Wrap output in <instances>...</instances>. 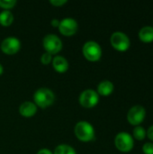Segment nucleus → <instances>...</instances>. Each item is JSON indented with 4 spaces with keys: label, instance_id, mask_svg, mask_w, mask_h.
I'll return each mask as SVG.
<instances>
[{
    "label": "nucleus",
    "instance_id": "4be33fe9",
    "mask_svg": "<svg viewBox=\"0 0 153 154\" xmlns=\"http://www.w3.org/2000/svg\"><path fill=\"white\" fill-rule=\"evenodd\" d=\"M147 136H148V138H149L151 141H152L153 142V125L149 127V129H148V131H147Z\"/></svg>",
    "mask_w": 153,
    "mask_h": 154
},
{
    "label": "nucleus",
    "instance_id": "9d476101",
    "mask_svg": "<svg viewBox=\"0 0 153 154\" xmlns=\"http://www.w3.org/2000/svg\"><path fill=\"white\" fill-rule=\"evenodd\" d=\"M78 28V22L71 17H67L62 19L60 22V25H59L60 32L65 36L74 35L77 32Z\"/></svg>",
    "mask_w": 153,
    "mask_h": 154
},
{
    "label": "nucleus",
    "instance_id": "393cba45",
    "mask_svg": "<svg viewBox=\"0 0 153 154\" xmlns=\"http://www.w3.org/2000/svg\"><path fill=\"white\" fill-rule=\"evenodd\" d=\"M3 71H4V68H3V66H2V64L0 63V75L3 73Z\"/></svg>",
    "mask_w": 153,
    "mask_h": 154
},
{
    "label": "nucleus",
    "instance_id": "412c9836",
    "mask_svg": "<svg viewBox=\"0 0 153 154\" xmlns=\"http://www.w3.org/2000/svg\"><path fill=\"white\" fill-rule=\"evenodd\" d=\"M50 3L54 6H61L67 3V0H50Z\"/></svg>",
    "mask_w": 153,
    "mask_h": 154
},
{
    "label": "nucleus",
    "instance_id": "1a4fd4ad",
    "mask_svg": "<svg viewBox=\"0 0 153 154\" xmlns=\"http://www.w3.org/2000/svg\"><path fill=\"white\" fill-rule=\"evenodd\" d=\"M1 51L5 54H15L21 49V42L16 37H7L4 39L1 42Z\"/></svg>",
    "mask_w": 153,
    "mask_h": 154
},
{
    "label": "nucleus",
    "instance_id": "aec40b11",
    "mask_svg": "<svg viewBox=\"0 0 153 154\" xmlns=\"http://www.w3.org/2000/svg\"><path fill=\"white\" fill-rule=\"evenodd\" d=\"M142 152L144 154H153V143H146L143 144Z\"/></svg>",
    "mask_w": 153,
    "mask_h": 154
},
{
    "label": "nucleus",
    "instance_id": "20e7f679",
    "mask_svg": "<svg viewBox=\"0 0 153 154\" xmlns=\"http://www.w3.org/2000/svg\"><path fill=\"white\" fill-rule=\"evenodd\" d=\"M115 144L120 152H129L134 147L133 137L126 132H121L116 134L115 138Z\"/></svg>",
    "mask_w": 153,
    "mask_h": 154
},
{
    "label": "nucleus",
    "instance_id": "5701e85b",
    "mask_svg": "<svg viewBox=\"0 0 153 154\" xmlns=\"http://www.w3.org/2000/svg\"><path fill=\"white\" fill-rule=\"evenodd\" d=\"M60 20L59 19H56V18H54V19H52L51 21H50V24L53 26V27H59V25H60Z\"/></svg>",
    "mask_w": 153,
    "mask_h": 154
},
{
    "label": "nucleus",
    "instance_id": "f3484780",
    "mask_svg": "<svg viewBox=\"0 0 153 154\" xmlns=\"http://www.w3.org/2000/svg\"><path fill=\"white\" fill-rule=\"evenodd\" d=\"M147 136V131L144 129V127L139 125V126H136L134 129H133V137L138 141H143Z\"/></svg>",
    "mask_w": 153,
    "mask_h": 154
},
{
    "label": "nucleus",
    "instance_id": "2eb2a0df",
    "mask_svg": "<svg viewBox=\"0 0 153 154\" xmlns=\"http://www.w3.org/2000/svg\"><path fill=\"white\" fill-rule=\"evenodd\" d=\"M14 22V14L10 10H3L0 12V24L9 26Z\"/></svg>",
    "mask_w": 153,
    "mask_h": 154
},
{
    "label": "nucleus",
    "instance_id": "b1692460",
    "mask_svg": "<svg viewBox=\"0 0 153 154\" xmlns=\"http://www.w3.org/2000/svg\"><path fill=\"white\" fill-rule=\"evenodd\" d=\"M37 154H53L49 149H46V148H44V149H41Z\"/></svg>",
    "mask_w": 153,
    "mask_h": 154
},
{
    "label": "nucleus",
    "instance_id": "9b49d317",
    "mask_svg": "<svg viewBox=\"0 0 153 154\" xmlns=\"http://www.w3.org/2000/svg\"><path fill=\"white\" fill-rule=\"evenodd\" d=\"M37 112V106L31 101H25L19 106V113L24 117H32Z\"/></svg>",
    "mask_w": 153,
    "mask_h": 154
},
{
    "label": "nucleus",
    "instance_id": "0eeeda50",
    "mask_svg": "<svg viewBox=\"0 0 153 154\" xmlns=\"http://www.w3.org/2000/svg\"><path fill=\"white\" fill-rule=\"evenodd\" d=\"M146 110L142 106H132L127 113L128 122L134 126H139L145 119Z\"/></svg>",
    "mask_w": 153,
    "mask_h": 154
},
{
    "label": "nucleus",
    "instance_id": "f03ea898",
    "mask_svg": "<svg viewBox=\"0 0 153 154\" xmlns=\"http://www.w3.org/2000/svg\"><path fill=\"white\" fill-rule=\"evenodd\" d=\"M77 138L82 142H90L95 139V129L93 125L87 121H79L74 129Z\"/></svg>",
    "mask_w": 153,
    "mask_h": 154
},
{
    "label": "nucleus",
    "instance_id": "6ab92c4d",
    "mask_svg": "<svg viewBox=\"0 0 153 154\" xmlns=\"http://www.w3.org/2000/svg\"><path fill=\"white\" fill-rule=\"evenodd\" d=\"M52 59L53 58H52V55L51 54H50L49 52H44L41 55V61L42 64L48 65V64H50L52 61Z\"/></svg>",
    "mask_w": 153,
    "mask_h": 154
},
{
    "label": "nucleus",
    "instance_id": "6e6552de",
    "mask_svg": "<svg viewBox=\"0 0 153 154\" xmlns=\"http://www.w3.org/2000/svg\"><path fill=\"white\" fill-rule=\"evenodd\" d=\"M78 101L83 107L92 108L97 105L99 101V95L93 89H86L80 94Z\"/></svg>",
    "mask_w": 153,
    "mask_h": 154
},
{
    "label": "nucleus",
    "instance_id": "f257e3e1",
    "mask_svg": "<svg viewBox=\"0 0 153 154\" xmlns=\"http://www.w3.org/2000/svg\"><path fill=\"white\" fill-rule=\"evenodd\" d=\"M34 104L41 108H46L51 106L55 101L54 93L47 88H38L33 95Z\"/></svg>",
    "mask_w": 153,
    "mask_h": 154
},
{
    "label": "nucleus",
    "instance_id": "dca6fc26",
    "mask_svg": "<svg viewBox=\"0 0 153 154\" xmlns=\"http://www.w3.org/2000/svg\"><path fill=\"white\" fill-rule=\"evenodd\" d=\"M53 154H77L75 150L68 145V144H60L58 145L55 150H54V152Z\"/></svg>",
    "mask_w": 153,
    "mask_h": 154
},
{
    "label": "nucleus",
    "instance_id": "a211bd4d",
    "mask_svg": "<svg viewBox=\"0 0 153 154\" xmlns=\"http://www.w3.org/2000/svg\"><path fill=\"white\" fill-rule=\"evenodd\" d=\"M16 5V0H0V7L9 10Z\"/></svg>",
    "mask_w": 153,
    "mask_h": 154
},
{
    "label": "nucleus",
    "instance_id": "ddd939ff",
    "mask_svg": "<svg viewBox=\"0 0 153 154\" xmlns=\"http://www.w3.org/2000/svg\"><path fill=\"white\" fill-rule=\"evenodd\" d=\"M114 84L110 80H103L97 86V94L103 97L110 96L114 91Z\"/></svg>",
    "mask_w": 153,
    "mask_h": 154
},
{
    "label": "nucleus",
    "instance_id": "423d86ee",
    "mask_svg": "<svg viewBox=\"0 0 153 154\" xmlns=\"http://www.w3.org/2000/svg\"><path fill=\"white\" fill-rule=\"evenodd\" d=\"M42 46L45 49L46 52L50 54H57L62 49V42L56 34L50 33L44 36L42 39Z\"/></svg>",
    "mask_w": 153,
    "mask_h": 154
},
{
    "label": "nucleus",
    "instance_id": "4468645a",
    "mask_svg": "<svg viewBox=\"0 0 153 154\" xmlns=\"http://www.w3.org/2000/svg\"><path fill=\"white\" fill-rule=\"evenodd\" d=\"M140 41L144 43H150L153 42V27L152 26H144L142 27L138 33Z\"/></svg>",
    "mask_w": 153,
    "mask_h": 154
},
{
    "label": "nucleus",
    "instance_id": "f8f14e48",
    "mask_svg": "<svg viewBox=\"0 0 153 154\" xmlns=\"http://www.w3.org/2000/svg\"><path fill=\"white\" fill-rule=\"evenodd\" d=\"M52 66L54 69L59 73H64L69 69V62L63 56L58 55L52 59Z\"/></svg>",
    "mask_w": 153,
    "mask_h": 154
},
{
    "label": "nucleus",
    "instance_id": "7ed1b4c3",
    "mask_svg": "<svg viewBox=\"0 0 153 154\" xmlns=\"http://www.w3.org/2000/svg\"><path fill=\"white\" fill-rule=\"evenodd\" d=\"M82 51L84 57L89 61H97L102 56V48L95 41H88L85 42Z\"/></svg>",
    "mask_w": 153,
    "mask_h": 154
},
{
    "label": "nucleus",
    "instance_id": "39448f33",
    "mask_svg": "<svg viewBox=\"0 0 153 154\" xmlns=\"http://www.w3.org/2000/svg\"><path fill=\"white\" fill-rule=\"evenodd\" d=\"M111 45L118 51H126L131 45L130 38L122 32H115L110 37Z\"/></svg>",
    "mask_w": 153,
    "mask_h": 154
}]
</instances>
